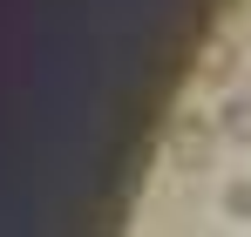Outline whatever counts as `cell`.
Instances as JSON below:
<instances>
[{
    "mask_svg": "<svg viewBox=\"0 0 251 237\" xmlns=\"http://www.w3.org/2000/svg\"><path fill=\"white\" fill-rule=\"evenodd\" d=\"M217 116H190V109H176L163 122V163L176 176H204L210 163H217Z\"/></svg>",
    "mask_w": 251,
    "mask_h": 237,
    "instance_id": "1",
    "label": "cell"
},
{
    "mask_svg": "<svg viewBox=\"0 0 251 237\" xmlns=\"http://www.w3.org/2000/svg\"><path fill=\"white\" fill-rule=\"evenodd\" d=\"M217 136L251 149V95H245V88H231V95L217 102Z\"/></svg>",
    "mask_w": 251,
    "mask_h": 237,
    "instance_id": "2",
    "label": "cell"
},
{
    "mask_svg": "<svg viewBox=\"0 0 251 237\" xmlns=\"http://www.w3.org/2000/svg\"><path fill=\"white\" fill-rule=\"evenodd\" d=\"M231 68H238V47H231V41H224V34H210V41H204V61H197L190 75H197V81H210V88H217V81H231Z\"/></svg>",
    "mask_w": 251,
    "mask_h": 237,
    "instance_id": "3",
    "label": "cell"
},
{
    "mask_svg": "<svg viewBox=\"0 0 251 237\" xmlns=\"http://www.w3.org/2000/svg\"><path fill=\"white\" fill-rule=\"evenodd\" d=\"M217 210H224L231 224H251V176H231L224 197H217Z\"/></svg>",
    "mask_w": 251,
    "mask_h": 237,
    "instance_id": "4",
    "label": "cell"
}]
</instances>
